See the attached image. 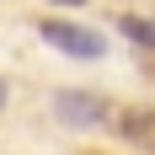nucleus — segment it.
Returning a JSON list of instances; mask_svg holds the SVG:
<instances>
[{
    "instance_id": "f257e3e1",
    "label": "nucleus",
    "mask_w": 155,
    "mask_h": 155,
    "mask_svg": "<svg viewBox=\"0 0 155 155\" xmlns=\"http://www.w3.org/2000/svg\"><path fill=\"white\" fill-rule=\"evenodd\" d=\"M43 43L59 48V54H70V59H102V48H107V38L96 27H75V21H43Z\"/></svg>"
},
{
    "instance_id": "f03ea898",
    "label": "nucleus",
    "mask_w": 155,
    "mask_h": 155,
    "mask_svg": "<svg viewBox=\"0 0 155 155\" xmlns=\"http://www.w3.org/2000/svg\"><path fill=\"white\" fill-rule=\"evenodd\" d=\"M54 112L70 128H102L112 107H107V96H96V91H59L54 96Z\"/></svg>"
},
{
    "instance_id": "7ed1b4c3",
    "label": "nucleus",
    "mask_w": 155,
    "mask_h": 155,
    "mask_svg": "<svg viewBox=\"0 0 155 155\" xmlns=\"http://www.w3.org/2000/svg\"><path fill=\"white\" fill-rule=\"evenodd\" d=\"M118 134H123L134 150L155 155V107H134V112H123V118H118Z\"/></svg>"
},
{
    "instance_id": "20e7f679",
    "label": "nucleus",
    "mask_w": 155,
    "mask_h": 155,
    "mask_svg": "<svg viewBox=\"0 0 155 155\" xmlns=\"http://www.w3.org/2000/svg\"><path fill=\"white\" fill-rule=\"evenodd\" d=\"M118 27H123V38H128V43H139V48H155V21H144V16H123Z\"/></svg>"
},
{
    "instance_id": "39448f33",
    "label": "nucleus",
    "mask_w": 155,
    "mask_h": 155,
    "mask_svg": "<svg viewBox=\"0 0 155 155\" xmlns=\"http://www.w3.org/2000/svg\"><path fill=\"white\" fill-rule=\"evenodd\" d=\"M0 107H5V80H0Z\"/></svg>"
},
{
    "instance_id": "423d86ee",
    "label": "nucleus",
    "mask_w": 155,
    "mask_h": 155,
    "mask_svg": "<svg viewBox=\"0 0 155 155\" xmlns=\"http://www.w3.org/2000/svg\"><path fill=\"white\" fill-rule=\"evenodd\" d=\"M59 5H86V0H59Z\"/></svg>"
}]
</instances>
